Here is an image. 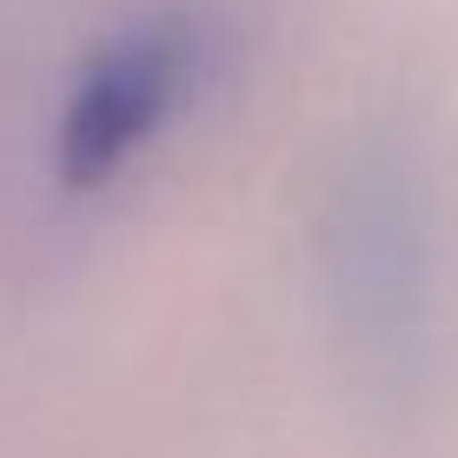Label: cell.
<instances>
[{
  "mask_svg": "<svg viewBox=\"0 0 458 458\" xmlns=\"http://www.w3.org/2000/svg\"><path fill=\"white\" fill-rule=\"evenodd\" d=\"M213 60H219V27L207 7H160L106 47H93L81 81L60 100V126H54L60 180L73 193L106 186L186 114V100L207 87Z\"/></svg>",
  "mask_w": 458,
  "mask_h": 458,
  "instance_id": "6da1fadb",
  "label": "cell"
}]
</instances>
